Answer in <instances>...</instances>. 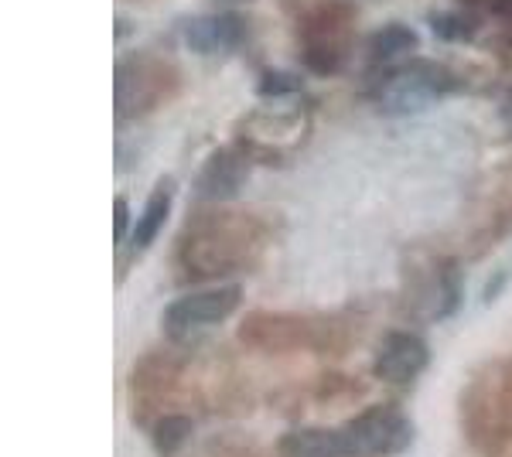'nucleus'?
Listing matches in <instances>:
<instances>
[{
	"label": "nucleus",
	"mask_w": 512,
	"mask_h": 457,
	"mask_svg": "<svg viewBox=\"0 0 512 457\" xmlns=\"http://www.w3.org/2000/svg\"><path fill=\"white\" fill-rule=\"evenodd\" d=\"M454 76L437 62H410L393 69L386 82L379 86L376 103L383 113L393 116H410L420 110H431L434 103H441L444 96H451Z\"/></svg>",
	"instance_id": "obj_1"
},
{
	"label": "nucleus",
	"mask_w": 512,
	"mask_h": 457,
	"mask_svg": "<svg viewBox=\"0 0 512 457\" xmlns=\"http://www.w3.org/2000/svg\"><path fill=\"white\" fill-rule=\"evenodd\" d=\"M239 301H243V290L239 284H212L202 290H192V294L178 297L164 307V335L175 338V342H192V338L205 335V331L219 328L229 314L236 311Z\"/></svg>",
	"instance_id": "obj_2"
},
{
	"label": "nucleus",
	"mask_w": 512,
	"mask_h": 457,
	"mask_svg": "<svg viewBox=\"0 0 512 457\" xmlns=\"http://www.w3.org/2000/svg\"><path fill=\"white\" fill-rule=\"evenodd\" d=\"M233 219H212L205 226L192 229L181 243V263H185L188 277L212 280L222 277L243 260L246 239L243 232H233Z\"/></svg>",
	"instance_id": "obj_3"
},
{
	"label": "nucleus",
	"mask_w": 512,
	"mask_h": 457,
	"mask_svg": "<svg viewBox=\"0 0 512 457\" xmlns=\"http://www.w3.org/2000/svg\"><path fill=\"white\" fill-rule=\"evenodd\" d=\"M342 437L352 457H390L403 454L414 444V427H410L407 413L400 406L379 403L345 423Z\"/></svg>",
	"instance_id": "obj_4"
},
{
	"label": "nucleus",
	"mask_w": 512,
	"mask_h": 457,
	"mask_svg": "<svg viewBox=\"0 0 512 457\" xmlns=\"http://www.w3.org/2000/svg\"><path fill=\"white\" fill-rule=\"evenodd\" d=\"M427 362H431V348L424 338L414 331H393L379 345L373 372L386 386H410L427 369Z\"/></svg>",
	"instance_id": "obj_5"
},
{
	"label": "nucleus",
	"mask_w": 512,
	"mask_h": 457,
	"mask_svg": "<svg viewBox=\"0 0 512 457\" xmlns=\"http://www.w3.org/2000/svg\"><path fill=\"white\" fill-rule=\"evenodd\" d=\"M345 35L349 24L342 21L338 7H321L311 14V31H304V62L321 76H332L345 58Z\"/></svg>",
	"instance_id": "obj_6"
},
{
	"label": "nucleus",
	"mask_w": 512,
	"mask_h": 457,
	"mask_svg": "<svg viewBox=\"0 0 512 457\" xmlns=\"http://www.w3.org/2000/svg\"><path fill=\"white\" fill-rule=\"evenodd\" d=\"M246 38V24L239 14H202L181 24V41L195 55H226L236 52Z\"/></svg>",
	"instance_id": "obj_7"
},
{
	"label": "nucleus",
	"mask_w": 512,
	"mask_h": 457,
	"mask_svg": "<svg viewBox=\"0 0 512 457\" xmlns=\"http://www.w3.org/2000/svg\"><path fill=\"white\" fill-rule=\"evenodd\" d=\"M246 174H250V161L243 157V151L239 147H222L198 171L195 191L198 198H209V202H229L246 185Z\"/></svg>",
	"instance_id": "obj_8"
},
{
	"label": "nucleus",
	"mask_w": 512,
	"mask_h": 457,
	"mask_svg": "<svg viewBox=\"0 0 512 457\" xmlns=\"http://www.w3.org/2000/svg\"><path fill=\"white\" fill-rule=\"evenodd\" d=\"M161 72L158 62L151 58H140V55H130L127 62H120L117 69V116H137L144 113L147 106L154 103L147 96V89H158L154 86V76Z\"/></svg>",
	"instance_id": "obj_9"
},
{
	"label": "nucleus",
	"mask_w": 512,
	"mask_h": 457,
	"mask_svg": "<svg viewBox=\"0 0 512 457\" xmlns=\"http://www.w3.org/2000/svg\"><path fill=\"white\" fill-rule=\"evenodd\" d=\"M287 457H352L342 430H294L280 440Z\"/></svg>",
	"instance_id": "obj_10"
},
{
	"label": "nucleus",
	"mask_w": 512,
	"mask_h": 457,
	"mask_svg": "<svg viewBox=\"0 0 512 457\" xmlns=\"http://www.w3.org/2000/svg\"><path fill=\"white\" fill-rule=\"evenodd\" d=\"M168 212H171V191L158 188L151 195V202H147V209H144V215H140L134 232H130V246H134L137 253H144V249L158 239V232L164 226V219H168Z\"/></svg>",
	"instance_id": "obj_11"
},
{
	"label": "nucleus",
	"mask_w": 512,
	"mask_h": 457,
	"mask_svg": "<svg viewBox=\"0 0 512 457\" xmlns=\"http://www.w3.org/2000/svg\"><path fill=\"white\" fill-rule=\"evenodd\" d=\"M369 48H373L376 62H400L403 55L417 48V31L407 28V24H383L369 41Z\"/></svg>",
	"instance_id": "obj_12"
},
{
	"label": "nucleus",
	"mask_w": 512,
	"mask_h": 457,
	"mask_svg": "<svg viewBox=\"0 0 512 457\" xmlns=\"http://www.w3.org/2000/svg\"><path fill=\"white\" fill-rule=\"evenodd\" d=\"M188 437H192V420L188 417H161L154 423V447H158L161 457L178 454Z\"/></svg>",
	"instance_id": "obj_13"
},
{
	"label": "nucleus",
	"mask_w": 512,
	"mask_h": 457,
	"mask_svg": "<svg viewBox=\"0 0 512 457\" xmlns=\"http://www.w3.org/2000/svg\"><path fill=\"white\" fill-rule=\"evenodd\" d=\"M431 31L444 41H468V35L475 31V21L465 18L461 11H444L431 18Z\"/></svg>",
	"instance_id": "obj_14"
},
{
	"label": "nucleus",
	"mask_w": 512,
	"mask_h": 457,
	"mask_svg": "<svg viewBox=\"0 0 512 457\" xmlns=\"http://www.w3.org/2000/svg\"><path fill=\"white\" fill-rule=\"evenodd\" d=\"M297 89V79L287 76V72H267L260 82V93L263 96H291Z\"/></svg>",
	"instance_id": "obj_15"
},
{
	"label": "nucleus",
	"mask_w": 512,
	"mask_h": 457,
	"mask_svg": "<svg viewBox=\"0 0 512 457\" xmlns=\"http://www.w3.org/2000/svg\"><path fill=\"white\" fill-rule=\"evenodd\" d=\"M113 209H117V243H123V236H127V232H130L127 202H123V198H117V205H113Z\"/></svg>",
	"instance_id": "obj_16"
},
{
	"label": "nucleus",
	"mask_w": 512,
	"mask_h": 457,
	"mask_svg": "<svg viewBox=\"0 0 512 457\" xmlns=\"http://www.w3.org/2000/svg\"><path fill=\"white\" fill-rule=\"evenodd\" d=\"M502 120H506L509 127H512V93H509L506 99H502Z\"/></svg>",
	"instance_id": "obj_17"
},
{
	"label": "nucleus",
	"mask_w": 512,
	"mask_h": 457,
	"mask_svg": "<svg viewBox=\"0 0 512 457\" xmlns=\"http://www.w3.org/2000/svg\"><path fill=\"white\" fill-rule=\"evenodd\" d=\"M492 4H495V11H499V14L512 18V0H492Z\"/></svg>",
	"instance_id": "obj_18"
}]
</instances>
